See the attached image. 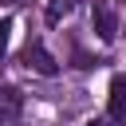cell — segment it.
I'll use <instances>...</instances> for the list:
<instances>
[{"instance_id": "6da1fadb", "label": "cell", "mask_w": 126, "mask_h": 126, "mask_svg": "<svg viewBox=\"0 0 126 126\" xmlns=\"http://www.w3.org/2000/svg\"><path fill=\"white\" fill-rule=\"evenodd\" d=\"M24 63L35 71V75H43V79H51V75H59V63H55V55L39 43V39H32L28 43V51H24Z\"/></svg>"}, {"instance_id": "7a4b0ae2", "label": "cell", "mask_w": 126, "mask_h": 126, "mask_svg": "<svg viewBox=\"0 0 126 126\" xmlns=\"http://www.w3.org/2000/svg\"><path fill=\"white\" fill-rule=\"evenodd\" d=\"M106 118L114 126H126V75L110 79V94H106Z\"/></svg>"}, {"instance_id": "3957f363", "label": "cell", "mask_w": 126, "mask_h": 126, "mask_svg": "<svg viewBox=\"0 0 126 126\" xmlns=\"http://www.w3.org/2000/svg\"><path fill=\"white\" fill-rule=\"evenodd\" d=\"M20 114H24V94L16 87H0V126L16 122Z\"/></svg>"}, {"instance_id": "277c9868", "label": "cell", "mask_w": 126, "mask_h": 126, "mask_svg": "<svg viewBox=\"0 0 126 126\" xmlns=\"http://www.w3.org/2000/svg\"><path fill=\"white\" fill-rule=\"evenodd\" d=\"M94 32H98V39H114L118 35V16H114V8L102 0V4H94Z\"/></svg>"}, {"instance_id": "5b68a950", "label": "cell", "mask_w": 126, "mask_h": 126, "mask_svg": "<svg viewBox=\"0 0 126 126\" xmlns=\"http://www.w3.org/2000/svg\"><path fill=\"white\" fill-rule=\"evenodd\" d=\"M71 12H75V0H47V8H43L47 24H59V20H67Z\"/></svg>"}, {"instance_id": "8992f818", "label": "cell", "mask_w": 126, "mask_h": 126, "mask_svg": "<svg viewBox=\"0 0 126 126\" xmlns=\"http://www.w3.org/2000/svg\"><path fill=\"white\" fill-rule=\"evenodd\" d=\"M8 35H12V20H0V59L8 51Z\"/></svg>"}]
</instances>
